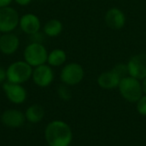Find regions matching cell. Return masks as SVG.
I'll list each match as a JSON object with an SVG mask.
<instances>
[{
    "mask_svg": "<svg viewBox=\"0 0 146 146\" xmlns=\"http://www.w3.org/2000/svg\"><path fill=\"white\" fill-rule=\"evenodd\" d=\"M44 136L49 146H70L73 140V131L67 122L54 120L46 125Z\"/></svg>",
    "mask_w": 146,
    "mask_h": 146,
    "instance_id": "1",
    "label": "cell"
},
{
    "mask_svg": "<svg viewBox=\"0 0 146 146\" xmlns=\"http://www.w3.org/2000/svg\"><path fill=\"white\" fill-rule=\"evenodd\" d=\"M118 90L122 98L131 104H136L144 95L141 80L129 75L121 80Z\"/></svg>",
    "mask_w": 146,
    "mask_h": 146,
    "instance_id": "2",
    "label": "cell"
},
{
    "mask_svg": "<svg viewBox=\"0 0 146 146\" xmlns=\"http://www.w3.org/2000/svg\"><path fill=\"white\" fill-rule=\"evenodd\" d=\"M33 70V67L25 61L15 62L6 69L7 81L21 85L32 77Z\"/></svg>",
    "mask_w": 146,
    "mask_h": 146,
    "instance_id": "3",
    "label": "cell"
},
{
    "mask_svg": "<svg viewBox=\"0 0 146 146\" xmlns=\"http://www.w3.org/2000/svg\"><path fill=\"white\" fill-rule=\"evenodd\" d=\"M24 60L32 67L45 64L48 59V51L42 44L31 43L24 50Z\"/></svg>",
    "mask_w": 146,
    "mask_h": 146,
    "instance_id": "4",
    "label": "cell"
},
{
    "mask_svg": "<svg viewBox=\"0 0 146 146\" xmlns=\"http://www.w3.org/2000/svg\"><path fill=\"white\" fill-rule=\"evenodd\" d=\"M84 77V68L77 62H70L65 65L60 73L61 81L62 84L68 86H77L83 80Z\"/></svg>",
    "mask_w": 146,
    "mask_h": 146,
    "instance_id": "5",
    "label": "cell"
},
{
    "mask_svg": "<svg viewBox=\"0 0 146 146\" xmlns=\"http://www.w3.org/2000/svg\"><path fill=\"white\" fill-rule=\"evenodd\" d=\"M18 12L11 7L0 9V33H11L19 24Z\"/></svg>",
    "mask_w": 146,
    "mask_h": 146,
    "instance_id": "6",
    "label": "cell"
},
{
    "mask_svg": "<svg viewBox=\"0 0 146 146\" xmlns=\"http://www.w3.org/2000/svg\"><path fill=\"white\" fill-rule=\"evenodd\" d=\"M128 74L139 80L146 78V53H139L133 56L127 62Z\"/></svg>",
    "mask_w": 146,
    "mask_h": 146,
    "instance_id": "7",
    "label": "cell"
},
{
    "mask_svg": "<svg viewBox=\"0 0 146 146\" xmlns=\"http://www.w3.org/2000/svg\"><path fill=\"white\" fill-rule=\"evenodd\" d=\"M3 89L9 101L14 104H21L27 99V92L21 84L5 81L3 84Z\"/></svg>",
    "mask_w": 146,
    "mask_h": 146,
    "instance_id": "8",
    "label": "cell"
},
{
    "mask_svg": "<svg viewBox=\"0 0 146 146\" xmlns=\"http://www.w3.org/2000/svg\"><path fill=\"white\" fill-rule=\"evenodd\" d=\"M33 80L39 87H47L54 80V72L50 65L43 64L33 70Z\"/></svg>",
    "mask_w": 146,
    "mask_h": 146,
    "instance_id": "9",
    "label": "cell"
},
{
    "mask_svg": "<svg viewBox=\"0 0 146 146\" xmlns=\"http://www.w3.org/2000/svg\"><path fill=\"white\" fill-rule=\"evenodd\" d=\"M1 121L9 128H19L25 124L26 117L22 111L15 109H9L2 113Z\"/></svg>",
    "mask_w": 146,
    "mask_h": 146,
    "instance_id": "10",
    "label": "cell"
},
{
    "mask_svg": "<svg viewBox=\"0 0 146 146\" xmlns=\"http://www.w3.org/2000/svg\"><path fill=\"white\" fill-rule=\"evenodd\" d=\"M104 21L108 27L113 30H121L126 25L127 17L119 8H110L104 15Z\"/></svg>",
    "mask_w": 146,
    "mask_h": 146,
    "instance_id": "11",
    "label": "cell"
},
{
    "mask_svg": "<svg viewBox=\"0 0 146 146\" xmlns=\"http://www.w3.org/2000/svg\"><path fill=\"white\" fill-rule=\"evenodd\" d=\"M20 46L19 38L12 33H5L0 38V50L4 55H12Z\"/></svg>",
    "mask_w": 146,
    "mask_h": 146,
    "instance_id": "12",
    "label": "cell"
},
{
    "mask_svg": "<svg viewBox=\"0 0 146 146\" xmlns=\"http://www.w3.org/2000/svg\"><path fill=\"white\" fill-rule=\"evenodd\" d=\"M20 27L27 34H33L40 29V21L38 17L33 14H26L20 19Z\"/></svg>",
    "mask_w": 146,
    "mask_h": 146,
    "instance_id": "13",
    "label": "cell"
},
{
    "mask_svg": "<svg viewBox=\"0 0 146 146\" xmlns=\"http://www.w3.org/2000/svg\"><path fill=\"white\" fill-rule=\"evenodd\" d=\"M121 79L112 71H106L100 74L98 77L97 82L99 87L104 90H112L118 88Z\"/></svg>",
    "mask_w": 146,
    "mask_h": 146,
    "instance_id": "14",
    "label": "cell"
},
{
    "mask_svg": "<svg viewBox=\"0 0 146 146\" xmlns=\"http://www.w3.org/2000/svg\"><path fill=\"white\" fill-rule=\"evenodd\" d=\"M26 121L32 124L40 122L44 117V110L39 104H32L25 111Z\"/></svg>",
    "mask_w": 146,
    "mask_h": 146,
    "instance_id": "15",
    "label": "cell"
},
{
    "mask_svg": "<svg viewBox=\"0 0 146 146\" xmlns=\"http://www.w3.org/2000/svg\"><path fill=\"white\" fill-rule=\"evenodd\" d=\"M62 23L57 19L48 21L44 26V33L48 37H56L62 32Z\"/></svg>",
    "mask_w": 146,
    "mask_h": 146,
    "instance_id": "16",
    "label": "cell"
},
{
    "mask_svg": "<svg viewBox=\"0 0 146 146\" xmlns=\"http://www.w3.org/2000/svg\"><path fill=\"white\" fill-rule=\"evenodd\" d=\"M67 60V54L63 50L55 49L48 55L47 62L51 67H59L65 63Z\"/></svg>",
    "mask_w": 146,
    "mask_h": 146,
    "instance_id": "17",
    "label": "cell"
},
{
    "mask_svg": "<svg viewBox=\"0 0 146 146\" xmlns=\"http://www.w3.org/2000/svg\"><path fill=\"white\" fill-rule=\"evenodd\" d=\"M121 80L128 76V68L127 63H118L115 66H114L111 69Z\"/></svg>",
    "mask_w": 146,
    "mask_h": 146,
    "instance_id": "18",
    "label": "cell"
},
{
    "mask_svg": "<svg viewBox=\"0 0 146 146\" xmlns=\"http://www.w3.org/2000/svg\"><path fill=\"white\" fill-rule=\"evenodd\" d=\"M57 95H58L59 98L63 101H69L72 98V92L69 89V86H66L64 84L58 86Z\"/></svg>",
    "mask_w": 146,
    "mask_h": 146,
    "instance_id": "19",
    "label": "cell"
},
{
    "mask_svg": "<svg viewBox=\"0 0 146 146\" xmlns=\"http://www.w3.org/2000/svg\"><path fill=\"white\" fill-rule=\"evenodd\" d=\"M136 110L140 115L146 116V95H143L136 103Z\"/></svg>",
    "mask_w": 146,
    "mask_h": 146,
    "instance_id": "20",
    "label": "cell"
},
{
    "mask_svg": "<svg viewBox=\"0 0 146 146\" xmlns=\"http://www.w3.org/2000/svg\"><path fill=\"white\" fill-rule=\"evenodd\" d=\"M44 33H39L37 32L33 34H31L30 36V40L32 43H38V44H42L44 40Z\"/></svg>",
    "mask_w": 146,
    "mask_h": 146,
    "instance_id": "21",
    "label": "cell"
},
{
    "mask_svg": "<svg viewBox=\"0 0 146 146\" xmlns=\"http://www.w3.org/2000/svg\"><path fill=\"white\" fill-rule=\"evenodd\" d=\"M7 80V74H6V70L0 67V84H3L5 81Z\"/></svg>",
    "mask_w": 146,
    "mask_h": 146,
    "instance_id": "22",
    "label": "cell"
},
{
    "mask_svg": "<svg viewBox=\"0 0 146 146\" xmlns=\"http://www.w3.org/2000/svg\"><path fill=\"white\" fill-rule=\"evenodd\" d=\"M13 0H0V9L9 6Z\"/></svg>",
    "mask_w": 146,
    "mask_h": 146,
    "instance_id": "23",
    "label": "cell"
},
{
    "mask_svg": "<svg viewBox=\"0 0 146 146\" xmlns=\"http://www.w3.org/2000/svg\"><path fill=\"white\" fill-rule=\"evenodd\" d=\"M16 2V3H18L19 5H21V6H26L27 4H29L31 3L32 0H15Z\"/></svg>",
    "mask_w": 146,
    "mask_h": 146,
    "instance_id": "24",
    "label": "cell"
},
{
    "mask_svg": "<svg viewBox=\"0 0 146 146\" xmlns=\"http://www.w3.org/2000/svg\"><path fill=\"white\" fill-rule=\"evenodd\" d=\"M141 84H142V89H143L144 95H146V78H145L143 80H141Z\"/></svg>",
    "mask_w": 146,
    "mask_h": 146,
    "instance_id": "25",
    "label": "cell"
},
{
    "mask_svg": "<svg viewBox=\"0 0 146 146\" xmlns=\"http://www.w3.org/2000/svg\"><path fill=\"white\" fill-rule=\"evenodd\" d=\"M0 38H1V33H0Z\"/></svg>",
    "mask_w": 146,
    "mask_h": 146,
    "instance_id": "26",
    "label": "cell"
}]
</instances>
